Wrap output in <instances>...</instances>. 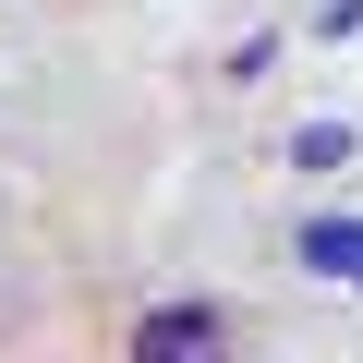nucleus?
<instances>
[{
    "instance_id": "nucleus-3",
    "label": "nucleus",
    "mask_w": 363,
    "mask_h": 363,
    "mask_svg": "<svg viewBox=\"0 0 363 363\" xmlns=\"http://www.w3.org/2000/svg\"><path fill=\"white\" fill-rule=\"evenodd\" d=\"M351 145H363L351 121H303L291 133V169H351Z\"/></svg>"
},
{
    "instance_id": "nucleus-1",
    "label": "nucleus",
    "mask_w": 363,
    "mask_h": 363,
    "mask_svg": "<svg viewBox=\"0 0 363 363\" xmlns=\"http://www.w3.org/2000/svg\"><path fill=\"white\" fill-rule=\"evenodd\" d=\"M230 339H242V315H230V303H145V315L121 327V351H133V363H157V351H230Z\"/></svg>"
},
{
    "instance_id": "nucleus-2",
    "label": "nucleus",
    "mask_w": 363,
    "mask_h": 363,
    "mask_svg": "<svg viewBox=\"0 0 363 363\" xmlns=\"http://www.w3.org/2000/svg\"><path fill=\"white\" fill-rule=\"evenodd\" d=\"M303 267H327L339 291H363V218H339V206L303 218Z\"/></svg>"
}]
</instances>
